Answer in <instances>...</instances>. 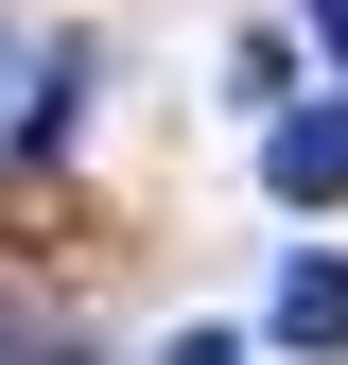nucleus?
I'll return each mask as SVG.
<instances>
[{"label":"nucleus","instance_id":"1","mask_svg":"<svg viewBox=\"0 0 348 365\" xmlns=\"http://www.w3.org/2000/svg\"><path fill=\"white\" fill-rule=\"evenodd\" d=\"M261 174H279V209H331L348 192V105H296L279 140H261Z\"/></svg>","mask_w":348,"mask_h":365},{"label":"nucleus","instance_id":"2","mask_svg":"<svg viewBox=\"0 0 348 365\" xmlns=\"http://www.w3.org/2000/svg\"><path fill=\"white\" fill-rule=\"evenodd\" d=\"M279 348H348V261H296L279 279Z\"/></svg>","mask_w":348,"mask_h":365},{"label":"nucleus","instance_id":"3","mask_svg":"<svg viewBox=\"0 0 348 365\" xmlns=\"http://www.w3.org/2000/svg\"><path fill=\"white\" fill-rule=\"evenodd\" d=\"M35 70H53V53H35V35L0 18V140H35Z\"/></svg>","mask_w":348,"mask_h":365},{"label":"nucleus","instance_id":"4","mask_svg":"<svg viewBox=\"0 0 348 365\" xmlns=\"http://www.w3.org/2000/svg\"><path fill=\"white\" fill-rule=\"evenodd\" d=\"M314 53H331V70H348V0H314Z\"/></svg>","mask_w":348,"mask_h":365},{"label":"nucleus","instance_id":"5","mask_svg":"<svg viewBox=\"0 0 348 365\" xmlns=\"http://www.w3.org/2000/svg\"><path fill=\"white\" fill-rule=\"evenodd\" d=\"M174 365H244V348H209V331H192V348H174Z\"/></svg>","mask_w":348,"mask_h":365}]
</instances>
